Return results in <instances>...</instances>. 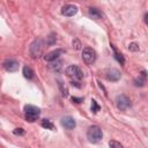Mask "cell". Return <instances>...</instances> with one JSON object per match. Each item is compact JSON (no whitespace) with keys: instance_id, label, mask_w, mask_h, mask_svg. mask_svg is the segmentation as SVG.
Wrapping results in <instances>:
<instances>
[{"instance_id":"obj_1","label":"cell","mask_w":148,"mask_h":148,"mask_svg":"<svg viewBox=\"0 0 148 148\" xmlns=\"http://www.w3.org/2000/svg\"><path fill=\"white\" fill-rule=\"evenodd\" d=\"M102 136H103V133H102V130L97 126V125H92L88 128L87 131V139L89 142L91 143H97L102 140Z\"/></svg>"},{"instance_id":"obj_2","label":"cell","mask_w":148,"mask_h":148,"mask_svg":"<svg viewBox=\"0 0 148 148\" xmlns=\"http://www.w3.org/2000/svg\"><path fill=\"white\" fill-rule=\"evenodd\" d=\"M43 49H44V42L42 39H36L31 43L30 47H29V52L31 58L34 59H38L42 53H43Z\"/></svg>"},{"instance_id":"obj_3","label":"cell","mask_w":148,"mask_h":148,"mask_svg":"<svg viewBox=\"0 0 148 148\" xmlns=\"http://www.w3.org/2000/svg\"><path fill=\"white\" fill-rule=\"evenodd\" d=\"M24 112H25V118L29 121H35L40 114V109L35 106V105H25L24 106Z\"/></svg>"},{"instance_id":"obj_4","label":"cell","mask_w":148,"mask_h":148,"mask_svg":"<svg viewBox=\"0 0 148 148\" xmlns=\"http://www.w3.org/2000/svg\"><path fill=\"white\" fill-rule=\"evenodd\" d=\"M82 59L87 65H92L96 60V52L90 47H86L82 51Z\"/></svg>"},{"instance_id":"obj_5","label":"cell","mask_w":148,"mask_h":148,"mask_svg":"<svg viewBox=\"0 0 148 148\" xmlns=\"http://www.w3.org/2000/svg\"><path fill=\"white\" fill-rule=\"evenodd\" d=\"M116 105L119 110H127L131 106V101L125 95H118L116 97Z\"/></svg>"},{"instance_id":"obj_6","label":"cell","mask_w":148,"mask_h":148,"mask_svg":"<svg viewBox=\"0 0 148 148\" xmlns=\"http://www.w3.org/2000/svg\"><path fill=\"white\" fill-rule=\"evenodd\" d=\"M65 72H66V74H67L68 76H71V77H75V79H79V80L83 77V74H82L81 69H80L76 65H71V66H68V67L65 69Z\"/></svg>"},{"instance_id":"obj_7","label":"cell","mask_w":148,"mask_h":148,"mask_svg":"<svg viewBox=\"0 0 148 148\" xmlns=\"http://www.w3.org/2000/svg\"><path fill=\"white\" fill-rule=\"evenodd\" d=\"M18 66H20V64L14 59H7L3 62V67L8 72H16L18 69Z\"/></svg>"},{"instance_id":"obj_8","label":"cell","mask_w":148,"mask_h":148,"mask_svg":"<svg viewBox=\"0 0 148 148\" xmlns=\"http://www.w3.org/2000/svg\"><path fill=\"white\" fill-rule=\"evenodd\" d=\"M62 52H64V50H61V49H58V50H53V51H51V52L46 53V54L44 56V59H45L46 61H49V62L56 61V60H58L59 56H60Z\"/></svg>"},{"instance_id":"obj_9","label":"cell","mask_w":148,"mask_h":148,"mask_svg":"<svg viewBox=\"0 0 148 148\" xmlns=\"http://www.w3.org/2000/svg\"><path fill=\"white\" fill-rule=\"evenodd\" d=\"M61 125H62L65 128H67V130H73V128L76 126V123H75V120H74L73 117H71V116H65V117L61 118Z\"/></svg>"},{"instance_id":"obj_10","label":"cell","mask_w":148,"mask_h":148,"mask_svg":"<svg viewBox=\"0 0 148 148\" xmlns=\"http://www.w3.org/2000/svg\"><path fill=\"white\" fill-rule=\"evenodd\" d=\"M77 13V7L75 5H65L61 8V14L65 16H73Z\"/></svg>"},{"instance_id":"obj_11","label":"cell","mask_w":148,"mask_h":148,"mask_svg":"<svg viewBox=\"0 0 148 148\" xmlns=\"http://www.w3.org/2000/svg\"><path fill=\"white\" fill-rule=\"evenodd\" d=\"M121 77V74L116 68H110L106 71V79L110 81H118Z\"/></svg>"},{"instance_id":"obj_12","label":"cell","mask_w":148,"mask_h":148,"mask_svg":"<svg viewBox=\"0 0 148 148\" xmlns=\"http://www.w3.org/2000/svg\"><path fill=\"white\" fill-rule=\"evenodd\" d=\"M88 14H89V16H90V17L96 18V20H98V18H102V17H103L102 12H99V10H98L97 8H95V7H90V8L88 9Z\"/></svg>"},{"instance_id":"obj_13","label":"cell","mask_w":148,"mask_h":148,"mask_svg":"<svg viewBox=\"0 0 148 148\" xmlns=\"http://www.w3.org/2000/svg\"><path fill=\"white\" fill-rule=\"evenodd\" d=\"M34 75H35V73H34V71H32V68H30L29 66H24L23 67V76L25 77V79H32L34 77Z\"/></svg>"},{"instance_id":"obj_14","label":"cell","mask_w":148,"mask_h":148,"mask_svg":"<svg viewBox=\"0 0 148 148\" xmlns=\"http://www.w3.org/2000/svg\"><path fill=\"white\" fill-rule=\"evenodd\" d=\"M145 82H146V73L142 72L141 77H138V79L134 80V84H135L136 87H142V86L145 84Z\"/></svg>"},{"instance_id":"obj_15","label":"cell","mask_w":148,"mask_h":148,"mask_svg":"<svg viewBox=\"0 0 148 148\" xmlns=\"http://www.w3.org/2000/svg\"><path fill=\"white\" fill-rule=\"evenodd\" d=\"M111 46H112V45H111ZM112 49H113V54H114V58H116V60H117L118 62H120L121 65H124V64H125V59H124V56H123L121 53H118V52L116 51L114 46H112Z\"/></svg>"},{"instance_id":"obj_16","label":"cell","mask_w":148,"mask_h":148,"mask_svg":"<svg viewBox=\"0 0 148 148\" xmlns=\"http://www.w3.org/2000/svg\"><path fill=\"white\" fill-rule=\"evenodd\" d=\"M42 126H43L44 128H46V130H54L53 123H52L51 120H49V119H43V120H42Z\"/></svg>"},{"instance_id":"obj_17","label":"cell","mask_w":148,"mask_h":148,"mask_svg":"<svg viewBox=\"0 0 148 148\" xmlns=\"http://www.w3.org/2000/svg\"><path fill=\"white\" fill-rule=\"evenodd\" d=\"M61 61L60 60H56V61H52L50 65H49V67L51 68V69H53V71H59L60 69V67H61Z\"/></svg>"},{"instance_id":"obj_18","label":"cell","mask_w":148,"mask_h":148,"mask_svg":"<svg viewBox=\"0 0 148 148\" xmlns=\"http://www.w3.org/2000/svg\"><path fill=\"white\" fill-rule=\"evenodd\" d=\"M58 84H59V88H60V91H61V95L64 97H67L68 96V89L66 86H64V83L61 81H58Z\"/></svg>"},{"instance_id":"obj_19","label":"cell","mask_w":148,"mask_h":148,"mask_svg":"<svg viewBox=\"0 0 148 148\" xmlns=\"http://www.w3.org/2000/svg\"><path fill=\"white\" fill-rule=\"evenodd\" d=\"M109 147H110V148H124V147H123V145H121L120 142L114 141V140L109 141Z\"/></svg>"},{"instance_id":"obj_20","label":"cell","mask_w":148,"mask_h":148,"mask_svg":"<svg viewBox=\"0 0 148 148\" xmlns=\"http://www.w3.org/2000/svg\"><path fill=\"white\" fill-rule=\"evenodd\" d=\"M91 111H92L94 113H97V112L99 111V105L97 104V102H96L95 99L91 101Z\"/></svg>"},{"instance_id":"obj_21","label":"cell","mask_w":148,"mask_h":148,"mask_svg":"<svg viewBox=\"0 0 148 148\" xmlns=\"http://www.w3.org/2000/svg\"><path fill=\"white\" fill-rule=\"evenodd\" d=\"M128 50L132 51V52H136V51H139V45H138L136 43H130Z\"/></svg>"},{"instance_id":"obj_22","label":"cell","mask_w":148,"mask_h":148,"mask_svg":"<svg viewBox=\"0 0 148 148\" xmlns=\"http://www.w3.org/2000/svg\"><path fill=\"white\" fill-rule=\"evenodd\" d=\"M47 39H49V40H47V44H49V45H53V44L56 43V40H57L54 34H51V35L47 37Z\"/></svg>"},{"instance_id":"obj_23","label":"cell","mask_w":148,"mask_h":148,"mask_svg":"<svg viewBox=\"0 0 148 148\" xmlns=\"http://www.w3.org/2000/svg\"><path fill=\"white\" fill-rule=\"evenodd\" d=\"M72 44H73V47H74L75 50H80V49H81V46H82V45H81V43H80V40H79V39H76V38H74V39H73V43H72Z\"/></svg>"},{"instance_id":"obj_24","label":"cell","mask_w":148,"mask_h":148,"mask_svg":"<svg viewBox=\"0 0 148 148\" xmlns=\"http://www.w3.org/2000/svg\"><path fill=\"white\" fill-rule=\"evenodd\" d=\"M13 133H14L15 135H23V134H24V130L21 128V127H18V128H15V130L13 131Z\"/></svg>"},{"instance_id":"obj_25","label":"cell","mask_w":148,"mask_h":148,"mask_svg":"<svg viewBox=\"0 0 148 148\" xmlns=\"http://www.w3.org/2000/svg\"><path fill=\"white\" fill-rule=\"evenodd\" d=\"M72 101H73L74 103H81L83 99H82L81 97H72Z\"/></svg>"},{"instance_id":"obj_26","label":"cell","mask_w":148,"mask_h":148,"mask_svg":"<svg viewBox=\"0 0 148 148\" xmlns=\"http://www.w3.org/2000/svg\"><path fill=\"white\" fill-rule=\"evenodd\" d=\"M145 23H146V24L148 25V13H147V14L145 15Z\"/></svg>"},{"instance_id":"obj_27","label":"cell","mask_w":148,"mask_h":148,"mask_svg":"<svg viewBox=\"0 0 148 148\" xmlns=\"http://www.w3.org/2000/svg\"><path fill=\"white\" fill-rule=\"evenodd\" d=\"M72 84H73V86H76L77 88H80V84H77V82H74V81H73V82H72Z\"/></svg>"}]
</instances>
